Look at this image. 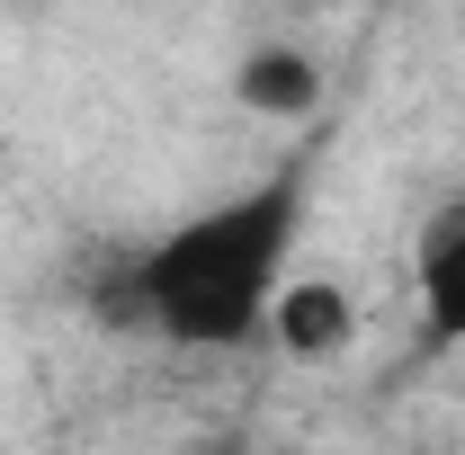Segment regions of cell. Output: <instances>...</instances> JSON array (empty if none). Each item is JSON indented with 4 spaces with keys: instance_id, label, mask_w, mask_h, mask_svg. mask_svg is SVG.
I'll list each match as a JSON object with an SVG mask.
<instances>
[{
    "instance_id": "4",
    "label": "cell",
    "mask_w": 465,
    "mask_h": 455,
    "mask_svg": "<svg viewBox=\"0 0 465 455\" xmlns=\"http://www.w3.org/2000/svg\"><path fill=\"white\" fill-rule=\"evenodd\" d=\"M411 286H420V348H465V188L420 224Z\"/></svg>"
},
{
    "instance_id": "1",
    "label": "cell",
    "mask_w": 465,
    "mask_h": 455,
    "mask_svg": "<svg viewBox=\"0 0 465 455\" xmlns=\"http://www.w3.org/2000/svg\"><path fill=\"white\" fill-rule=\"evenodd\" d=\"M295 232H304V170H269L260 188L215 197L206 215L162 232L134 268V304L179 348H242L269 322V295L295 259Z\"/></svg>"
},
{
    "instance_id": "2",
    "label": "cell",
    "mask_w": 465,
    "mask_h": 455,
    "mask_svg": "<svg viewBox=\"0 0 465 455\" xmlns=\"http://www.w3.org/2000/svg\"><path fill=\"white\" fill-rule=\"evenodd\" d=\"M260 340L278 348V357H295V366H341L349 348H358V295L341 277H278Z\"/></svg>"
},
{
    "instance_id": "3",
    "label": "cell",
    "mask_w": 465,
    "mask_h": 455,
    "mask_svg": "<svg viewBox=\"0 0 465 455\" xmlns=\"http://www.w3.org/2000/svg\"><path fill=\"white\" fill-rule=\"evenodd\" d=\"M322 99H331L322 54H304V45H287V36L242 45V63H232V108L242 116H260V125H313Z\"/></svg>"
}]
</instances>
